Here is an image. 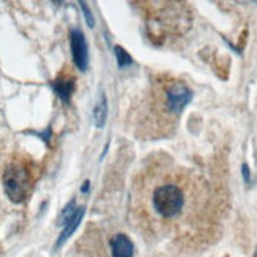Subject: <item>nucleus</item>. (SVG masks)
<instances>
[{"label":"nucleus","instance_id":"obj_1","mask_svg":"<svg viewBox=\"0 0 257 257\" xmlns=\"http://www.w3.org/2000/svg\"><path fill=\"white\" fill-rule=\"evenodd\" d=\"M186 207L185 189L177 182L169 178H161L155 183L149 193V208L152 215L163 222H171L178 219Z\"/></svg>","mask_w":257,"mask_h":257},{"label":"nucleus","instance_id":"obj_2","mask_svg":"<svg viewBox=\"0 0 257 257\" xmlns=\"http://www.w3.org/2000/svg\"><path fill=\"white\" fill-rule=\"evenodd\" d=\"M4 188L11 202H24L33 188L30 167L24 161L10 163L4 174Z\"/></svg>","mask_w":257,"mask_h":257},{"label":"nucleus","instance_id":"obj_3","mask_svg":"<svg viewBox=\"0 0 257 257\" xmlns=\"http://www.w3.org/2000/svg\"><path fill=\"white\" fill-rule=\"evenodd\" d=\"M164 107L171 114L178 115L193 99V92L183 82H171L163 90Z\"/></svg>","mask_w":257,"mask_h":257},{"label":"nucleus","instance_id":"obj_4","mask_svg":"<svg viewBox=\"0 0 257 257\" xmlns=\"http://www.w3.org/2000/svg\"><path fill=\"white\" fill-rule=\"evenodd\" d=\"M70 43H71V54H73V62L81 71H85L88 66V46L85 37L79 30H71L70 33Z\"/></svg>","mask_w":257,"mask_h":257},{"label":"nucleus","instance_id":"obj_5","mask_svg":"<svg viewBox=\"0 0 257 257\" xmlns=\"http://www.w3.org/2000/svg\"><path fill=\"white\" fill-rule=\"evenodd\" d=\"M110 252H112V257H133L134 244L125 233H117L110 240Z\"/></svg>","mask_w":257,"mask_h":257},{"label":"nucleus","instance_id":"obj_6","mask_svg":"<svg viewBox=\"0 0 257 257\" xmlns=\"http://www.w3.org/2000/svg\"><path fill=\"white\" fill-rule=\"evenodd\" d=\"M52 88L63 103H68L71 93L74 90V77L68 74H60L57 79L52 82Z\"/></svg>","mask_w":257,"mask_h":257},{"label":"nucleus","instance_id":"obj_7","mask_svg":"<svg viewBox=\"0 0 257 257\" xmlns=\"http://www.w3.org/2000/svg\"><path fill=\"white\" fill-rule=\"evenodd\" d=\"M84 213H85V208H84V207H79V208H77V211H76V215L73 216V219L68 222V224L65 226L63 232L60 233V237H59L57 243H55V248H60L62 244L73 235L74 230H76L77 227H79L81 221H82V218H84Z\"/></svg>","mask_w":257,"mask_h":257},{"label":"nucleus","instance_id":"obj_8","mask_svg":"<svg viewBox=\"0 0 257 257\" xmlns=\"http://www.w3.org/2000/svg\"><path fill=\"white\" fill-rule=\"evenodd\" d=\"M106 118H107V101H106V96L101 93L99 103L93 109V123H95V126L96 128H103L104 123H106Z\"/></svg>","mask_w":257,"mask_h":257},{"label":"nucleus","instance_id":"obj_9","mask_svg":"<svg viewBox=\"0 0 257 257\" xmlns=\"http://www.w3.org/2000/svg\"><path fill=\"white\" fill-rule=\"evenodd\" d=\"M115 52V57H117V65H118V68H126V66H131L133 65V59H131V55L121 48V46H115L114 49Z\"/></svg>","mask_w":257,"mask_h":257},{"label":"nucleus","instance_id":"obj_10","mask_svg":"<svg viewBox=\"0 0 257 257\" xmlns=\"http://www.w3.org/2000/svg\"><path fill=\"white\" fill-rule=\"evenodd\" d=\"M76 211H77V208H76V202L74 200H71V202L66 205L65 208H63V211L60 213V218H59V224L60 226H66L68 222L73 219V216L76 215Z\"/></svg>","mask_w":257,"mask_h":257},{"label":"nucleus","instance_id":"obj_11","mask_svg":"<svg viewBox=\"0 0 257 257\" xmlns=\"http://www.w3.org/2000/svg\"><path fill=\"white\" fill-rule=\"evenodd\" d=\"M81 8H82V13L85 15V21H87L88 27H93L95 26V21H93V16L90 13V10H88L87 4L85 2H81Z\"/></svg>","mask_w":257,"mask_h":257},{"label":"nucleus","instance_id":"obj_12","mask_svg":"<svg viewBox=\"0 0 257 257\" xmlns=\"http://www.w3.org/2000/svg\"><path fill=\"white\" fill-rule=\"evenodd\" d=\"M243 175H244V180L249 182V169H248V166H246V164L243 166Z\"/></svg>","mask_w":257,"mask_h":257},{"label":"nucleus","instance_id":"obj_13","mask_svg":"<svg viewBox=\"0 0 257 257\" xmlns=\"http://www.w3.org/2000/svg\"><path fill=\"white\" fill-rule=\"evenodd\" d=\"M87 189H88V182H85V185L82 186V191H87Z\"/></svg>","mask_w":257,"mask_h":257},{"label":"nucleus","instance_id":"obj_14","mask_svg":"<svg viewBox=\"0 0 257 257\" xmlns=\"http://www.w3.org/2000/svg\"><path fill=\"white\" fill-rule=\"evenodd\" d=\"M254 257H257V252H255V255H254Z\"/></svg>","mask_w":257,"mask_h":257}]
</instances>
